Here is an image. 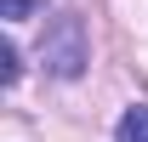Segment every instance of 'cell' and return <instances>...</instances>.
Returning <instances> with one entry per match:
<instances>
[{"instance_id":"obj_1","label":"cell","mask_w":148,"mask_h":142,"mask_svg":"<svg viewBox=\"0 0 148 142\" xmlns=\"http://www.w3.org/2000/svg\"><path fill=\"white\" fill-rule=\"evenodd\" d=\"M40 63L51 80H80L91 63V40H86V17L80 12H57L40 34Z\"/></svg>"},{"instance_id":"obj_2","label":"cell","mask_w":148,"mask_h":142,"mask_svg":"<svg viewBox=\"0 0 148 142\" xmlns=\"http://www.w3.org/2000/svg\"><path fill=\"white\" fill-rule=\"evenodd\" d=\"M114 142H148V102H137V108H125V114H120Z\"/></svg>"},{"instance_id":"obj_3","label":"cell","mask_w":148,"mask_h":142,"mask_svg":"<svg viewBox=\"0 0 148 142\" xmlns=\"http://www.w3.org/2000/svg\"><path fill=\"white\" fill-rule=\"evenodd\" d=\"M17 74H23V63H17V46L6 40V46H0V85L12 91V85H17Z\"/></svg>"},{"instance_id":"obj_4","label":"cell","mask_w":148,"mask_h":142,"mask_svg":"<svg viewBox=\"0 0 148 142\" xmlns=\"http://www.w3.org/2000/svg\"><path fill=\"white\" fill-rule=\"evenodd\" d=\"M40 6H46V0H0V17H6V23H29Z\"/></svg>"}]
</instances>
